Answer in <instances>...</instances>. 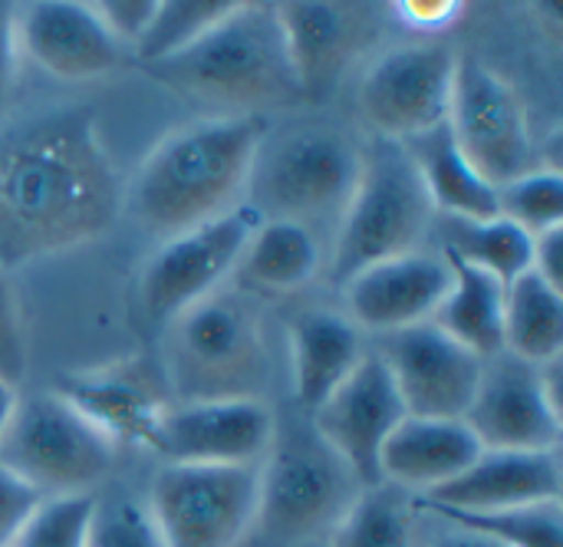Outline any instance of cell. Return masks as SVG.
<instances>
[{"label": "cell", "instance_id": "cell-6", "mask_svg": "<svg viewBox=\"0 0 563 547\" xmlns=\"http://www.w3.org/2000/svg\"><path fill=\"white\" fill-rule=\"evenodd\" d=\"M360 145L350 132L323 122L267 129L241 205L257 221H297L307 228L317 218L340 221L360 175Z\"/></svg>", "mask_w": 563, "mask_h": 547}, {"label": "cell", "instance_id": "cell-24", "mask_svg": "<svg viewBox=\"0 0 563 547\" xmlns=\"http://www.w3.org/2000/svg\"><path fill=\"white\" fill-rule=\"evenodd\" d=\"M402 145L412 155L439 218L485 221L498 215V188L482 178L478 168L465 158V152L449 132V122L412 135Z\"/></svg>", "mask_w": 563, "mask_h": 547}, {"label": "cell", "instance_id": "cell-35", "mask_svg": "<svg viewBox=\"0 0 563 547\" xmlns=\"http://www.w3.org/2000/svg\"><path fill=\"white\" fill-rule=\"evenodd\" d=\"M26 376V333L16 304V291L0 271V380L16 386Z\"/></svg>", "mask_w": 563, "mask_h": 547}, {"label": "cell", "instance_id": "cell-36", "mask_svg": "<svg viewBox=\"0 0 563 547\" xmlns=\"http://www.w3.org/2000/svg\"><path fill=\"white\" fill-rule=\"evenodd\" d=\"M155 7H158V0H99V3H92V10L99 13L102 26L129 53L142 40V33L148 30V23L155 17Z\"/></svg>", "mask_w": 563, "mask_h": 547}, {"label": "cell", "instance_id": "cell-18", "mask_svg": "<svg viewBox=\"0 0 563 547\" xmlns=\"http://www.w3.org/2000/svg\"><path fill=\"white\" fill-rule=\"evenodd\" d=\"M16 46L59 79H92L125 63L129 50L112 40L92 3L36 0L16 7Z\"/></svg>", "mask_w": 563, "mask_h": 547}, {"label": "cell", "instance_id": "cell-22", "mask_svg": "<svg viewBox=\"0 0 563 547\" xmlns=\"http://www.w3.org/2000/svg\"><path fill=\"white\" fill-rule=\"evenodd\" d=\"M482 452L485 449L465 419L406 416L383 446L379 479L422 499L459 479Z\"/></svg>", "mask_w": 563, "mask_h": 547}, {"label": "cell", "instance_id": "cell-34", "mask_svg": "<svg viewBox=\"0 0 563 547\" xmlns=\"http://www.w3.org/2000/svg\"><path fill=\"white\" fill-rule=\"evenodd\" d=\"M96 495L43 499L10 547H86Z\"/></svg>", "mask_w": 563, "mask_h": 547}, {"label": "cell", "instance_id": "cell-31", "mask_svg": "<svg viewBox=\"0 0 563 547\" xmlns=\"http://www.w3.org/2000/svg\"><path fill=\"white\" fill-rule=\"evenodd\" d=\"M419 512H429L439 522L488 535L505 547H563L561 502H541V505L492 512V515H465V512H439V508H419Z\"/></svg>", "mask_w": 563, "mask_h": 547}, {"label": "cell", "instance_id": "cell-11", "mask_svg": "<svg viewBox=\"0 0 563 547\" xmlns=\"http://www.w3.org/2000/svg\"><path fill=\"white\" fill-rule=\"evenodd\" d=\"M257 370L261 327L251 304L241 297L214 291L175 317L172 373L188 400L244 396L238 380H251Z\"/></svg>", "mask_w": 563, "mask_h": 547}, {"label": "cell", "instance_id": "cell-30", "mask_svg": "<svg viewBox=\"0 0 563 547\" xmlns=\"http://www.w3.org/2000/svg\"><path fill=\"white\" fill-rule=\"evenodd\" d=\"M231 7H234L231 0H158L155 17L142 33V40L132 46V53L145 66L168 59L188 50L191 43H198L214 23L224 20Z\"/></svg>", "mask_w": 563, "mask_h": 547}, {"label": "cell", "instance_id": "cell-25", "mask_svg": "<svg viewBox=\"0 0 563 547\" xmlns=\"http://www.w3.org/2000/svg\"><path fill=\"white\" fill-rule=\"evenodd\" d=\"M442 258L449 261L452 284L432 324L478 360L505 353V284L449 254Z\"/></svg>", "mask_w": 563, "mask_h": 547}, {"label": "cell", "instance_id": "cell-3", "mask_svg": "<svg viewBox=\"0 0 563 547\" xmlns=\"http://www.w3.org/2000/svg\"><path fill=\"white\" fill-rule=\"evenodd\" d=\"M145 69L168 89L221 106L228 116H257L264 106L300 99L274 3H234L198 43Z\"/></svg>", "mask_w": 563, "mask_h": 547}, {"label": "cell", "instance_id": "cell-23", "mask_svg": "<svg viewBox=\"0 0 563 547\" xmlns=\"http://www.w3.org/2000/svg\"><path fill=\"white\" fill-rule=\"evenodd\" d=\"M366 357L363 330L336 310H307L290 324V376L294 403L303 416L360 367Z\"/></svg>", "mask_w": 563, "mask_h": 547}, {"label": "cell", "instance_id": "cell-13", "mask_svg": "<svg viewBox=\"0 0 563 547\" xmlns=\"http://www.w3.org/2000/svg\"><path fill=\"white\" fill-rule=\"evenodd\" d=\"M561 360L531 367L511 353L485 360V373L465 423L482 449L501 452H554L561 449Z\"/></svg>", "mask_w": 563, "mask_h": 547}, {"label": "cell", "instance_id": "cell-16", "mask_svg": "<svg viewBox=\"0 0 563 547\" xmlns=\"http://www.w3.org/2000/svg\"><path fill=\"white\" fill-rule=\"evenodd\" d=\"M310 426L353 469L363 489L379 485V456L386 439L406 419V406L379 353H366L360 367L313 409Z\"/></svg>", "mask_w": 563, "mask_h": 547}, {"label": "cell", "instance_id": "cell-4", "mask_svg": "<svg viewBox=\"0 0 563 547\" xmlns=\"http://www.w3.org/2000/svg\"><path fill=\"white\" fill-rule=\"evenodd\" d=\"M432 195L402 142L373 135L360 145V175L336 221L330 258L333 284H346L369 264L422 251L435 228Z\"/></svg>", "mask_w": 563, "mask_h": 547}, {"label": "cell", "instance_id": "cell-26", "mask_svg": "<svg viewBox=\"0 0 563 547\" xmlns=\"http://www.w3.org/2000/svg\"><path fill=\"white\" fill-rule=\"evenodd\" d=\"M320 261V241L307 225L257 221L234 271L251 291L287 294L307 287L317 277Z\"/></svg>", "mask_w": 563, "mask_h": 547}, {"label": "cell", "instance_id": "cell-15", "mask_svg": "<svg viewBox=\"0 0 563 547\" xmlns=\"http://www.w3.org/2000/svg\"><path fill=\"white\" fill-rule=\"evenodd\" d=\"M393 373L406 416L465 419L478 393L485 360L455 343L432 320L383 337L376 350Z\"/></svg>", "mask_w": 563, "mask_h": 547}, {"label": "cell", "instance_id": "cell-9", "mask_svg": "<svg viewBox=\"0 0 563 547\" xmlns=\"http://www.w3.org/2000/svg\"><path fill=\"white\" fill-rule=\"evenodd\" d=\"M449 132L495 188L538 168V142L518 92L505 76L472 56L459 59L455 69Z\"/></svg>", "mask_w": 563, "mask_h": 547}, {"label": "cell", "instance_id": "cell-5", "mask_svg": "<svg viewBox=\"0 0 563 547\" xmlns=\"http://www.w3.org/2000/svg\"><path fill=\"white\" fill-rule=\"evenodd\" d=\"M363 482L320 439L310 419H284L257 466L254 532L271 547L330 535L360 499Z\"/></svg>", "mask_w": 563, "mask_h": 547}, {"label": "cell", "instance_id": "cell-10", "mask_svg": "<svg viewBox=\"0 0 563 547\" xmlns=\"http://www.w3.org/2000/svg\"><path fill=\"white\" fill-rule=\"evenodd\" d=\"M257 218L238 205L221 218L162 241V248L139 271V304L145 317L165 324L181 317L198 300L221 291L234 274Z\"/></svg>", "mask_w": 563, "mask_h": 547}, {"label": "cell", "instance_id": "cell-42", "mask_svg": "<svg viewBox=\"0 0 563 547\" xmlns=\"http://www.w3.org/2000/svg\"><path fill=\"white\" fill-rule=\"evenodd\" d=\"M16 400H20L16 386H10V383H3V380H0V433H3V426L10 423V413H13Z\"/></svg>", "mask_w": 563, "mask_h": 547}, {"label": "cell", "instance_id": "cell-7", "mask_svg": "<svg viewBox=\"0 0 563 547\" xmlns=\"http://www.w3.org/2000/svg\"><path fill=\"white\" fill-rule=\"evenodd\" d=\"M112 459L115 446L56 390L20 396L0 433V466L40 499L92 495Z\"/></svg>", "mask_w": 563, "mask_h": 547}, {"label": "cell", "instance_id": "cell-27", "mask_svg": "<svg viewBox=\"0 0 563 547\" xmlns=\"http://www.w3.org/2000/svg\"><path fill=\"white\" fill-rule=\"evenodd\" d=\"M505 353L548 367L563 353V291L534 267L505 287Z\"/></svg>", "mask_w": 563, "mask_h": 547}, {"label": "cell", "instance_id": "cell-32", "mask_svg": "<svg viewBox=\"0 0 563 547\" xmlns=\"http://www.w3.org/2000/svg\"><path fill=\"white\" fill-rule=\"evenodd\" d=\"M498 215L525 228L531 238L563 225V178L558 168H531L498 185Z\"/></svg>", "mask_w": 563, "mask_h": 547}, {"label": "cell", "instance_id": "cell-20", "mask_svg": "<svg viewBox=\"0 0 563 547\" xmlns=\"http://www.w3.org/2000/svg\"><path fill=\"white\" fill-rule=\"evenodd\" d=\"M56 393L76 406L112 446L148 449L162 416L172 406L168 380L139 360L66 376Z\"/></svg>", "mask_w": 563, "mask_h": 547}, {"label": "cell", "instance_id": "cell-12", "mask_svg": "<svg viewBox=\"0 0 563 547\" xmlns=\"http://www.w3.org/2000/svg\"><path fill=\"white\" fill-rule=\"evenodd\" d=\"M459 56L439 40L383 53L360 83V112L373 135L406 142L449 122Z\"/></svg>", "mask_w": 563, "mask_h": 547}, {"label": "cell", "instance_id": "cell-28", "mask_svg": "<svg viewBox=\"0 0 563 547\" xmlns=\"http://www.w3.org/2000/svg\"><path fill=\"white\" fill-rule=\"evenodd\" d=\"M435 221H439L442 254L492 274L505 287L534 267V238L501 215L485 221H468V218H435Z\"/></svg>", "mask_w": 563, "mask_h": 547}, {"label": "cell", "instance_id": "cell-21", "mask_svg": "<svg viewBox=\"0 0 563 547\" xmlns=\"http://www.w3.org/2000/svg\"><path fill=\"white\" fill-rule=\"evenodd\" d=\"M300 99H323L340 83L366 33V10L350 3L290 0L274 3Z\"/></svg>", "mask_w": 563, "mask_h": 547}, {"label": "cell", "instance_id": "cell-40", "mask_svg": "<svg viewBox=\"0 0 563 547\" xmlns=\"http://www.w3.org/2000/svg\"><path fill=\"white\" fill-rule=\"evenodd\" d=\"M534 271L563 291V225L534 234Z\"/></svg>", "mask_w": 563, "mask_h": 547}, {"label": "cell", "instance_id": "cell-1", "mask_svg": "<svg viewBox=\"0 0 563 547\" xmlns=\"http://www.w3.org/2000/svg\"><path fill=\"white\" fill-rule=\"evenodd\" d=\"M119 205L89 106H49L0 125V271L99 238Z\"/></svg>", "mask_w": 563, "mask_h": 547}, {"label": "cell", "instance_id": "cell-14", "mask_svg": "<svg viewBox=\"0 0 563 547\" xmlns=\"http://www.w3.org/2000/svg\"><path fill=\"white\" fill-rule=\"evenodd\" d=\"M274 426L257 396L185 400L168 406L148 449L165 466H261Z\"/></svg>", "mask_w": 563, "mask_h": 547}, {"label": "cell", "instance_id": "cell-38", "mask_svg": "<svg viewBox=\"0 0 563 547\" xmlns=\"http://www.w3.org/2000/svg\"><path fill=\"white\" fill-rule=\"evenodd\" d=\"M393 10L406 30L422 33V36L445 33L462 17V3H455V0H402Z\"/></svg>", "mask_w": 563, "mask_h": 547}, {"label": "cell", "instance_id": "cell-29", "mask_svg": "<svg viewBox=\"0 0 563 547\" xmlns=\"http://www.w3.org/2000/svg\"><path fill=\"white\" fill-rule=\"evenodd\" d=\"M416 499L396 485L363 489L343 522L330 532V547H419Z\"/></svg>", "mask_w": 563, "mask_h": 547}, {"label": "cell", "instance_id": "cell-8", "mask_svg": "<svg viewBox=\"0 0 563 547\" xmlns=\"http://www.w3.org/2000/svg\"><path fill=\"white\" fill-rule=\"evenodd\" d=\"M145 505L165 547H238L257 518V466H165Z\"/></svg>", "mask_w": 563, "mask_h": 547}, {"label": "cell", "instance_id": "cell-37", "mask_svg": "<svg viewBox=\"0 0 563 547\" xmlns=\"http://www.w3.org/2000/svg\"><path fill=\"white\" fill-rule=\"evenodd\" d=\"M40 502L43 499L26 482H20L13 472L0 466V547L13 545L16 532L26 525V518L36 512Z\"/></svg>", "mask_w": 563, "mask_h": 547}, {"label": "cell", "instance_id": "cell-41", "mask_svg": "<svg viewBox=\"0 0 563 547\" xmlns=\"http://www.w3.org/2000/svg\"><path fill=\"white\" fill-rule=\"evenodd\" d=\"M432 547H505L501 541H495V538H488V535H478V532H472V528H462V525H449V522H442V535H439V541Z\"/></svg>", "mask_w": 563, "mask_h": 547}, {"label": "cell", "instance_id": "cell-39", "mask_svg": "<svg viewBox=\"0 0 563 547\" xmlns=\"http://www.w3.org/2000/svg\"><path fill=\"white\" fill-rule=\"evenodd\" d=\"M16 7L13 3H0V125H3V112L10 102V89H13V76H16Z\"/></svg>", "mask_w": 563, "mask_h": 547}, {"label": "cell", "instance_id": "cell-2", "mask_svg": "<svg viewBox=\"0 0 563 547\" xmlns=\"http://www.w3.org/2000/svg\"><path fill=\"white\" fill-rule=\"evenodd\" d=\"M264 116H208L168 132L122 192L125 215L162 241L221 218L241 205Z\"/></svg>", "mask_w": 563, "mask_h": 547}, {"label": "cell", "instance_id": "cell-33", "mask_svg": "<svg viewBox=\"0 0 563 547\" xmlns=\"http://www.w3.org/2000/svg\"><path fill=\"white\" fill-rule=\"evenodd\" d=\"M86 547H165L152 512L142 499L115 492V495H96Z\"/></svg>", "mask_w": 563, "mask_h": 547}, {"label": "cell", "instance_id": "cell-19", "mask_svg": "<svg viewBox=\"0 0 563 547\" xmlns=\"http://www.w3.org/2000/svg\"><path fill=\"white\" fill-rule=\"evenodd\" d=\"M561 449L554 452H501L485 449L459 479L416 499L419 508L492 515L528 508L541 502H561Z\"/></svg>", "mask_w": 563, "mask_h": 547}, {"label": "cell", "instance_id": "cell-17", "mask_svg": "<svg viewBox=\"0 0 563 547\" xmlns=\"http://www.w3.org/2000/svg\"><path fill=\"white\" fill-rule=\"evenodd\" d=\"M452 284L449 261L432 251H409L363 267L343 284L346 317L360 330L396 333L429 324Z\"/></svg>", "mask_w": 563, "mask_h": 547}]
</instances>
